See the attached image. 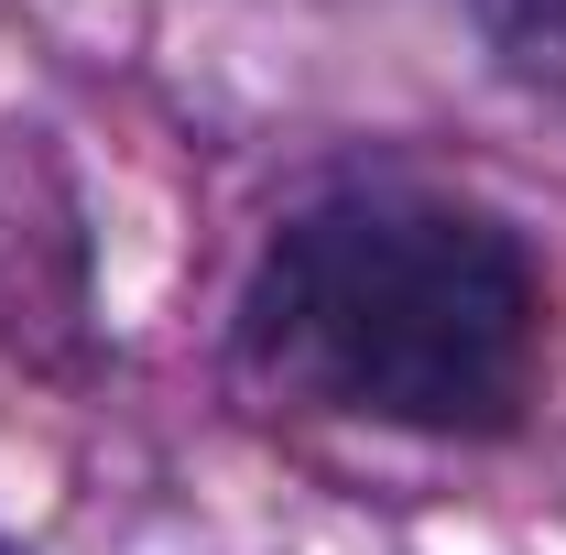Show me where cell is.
Returning <instances> with one entry per match:
<instances>
[{
  "label": "cell",
  "instance_id": "cell-1",
  "mask_svg": "<svg viewBox=\"0 0 566 555\" xmlns=\"http://www.w3.org/2000/svg\"><path fill=\"white\" fill-rule=\"evenodd\" d=\"M240 370L403 436H512L545 381V273L469 197L327 186L240 283Z\"/></svg>",
  "mask_w": 566,
  "mask_h": 555
},
{
  "label": "cell",
  "instance_id": "cell-3",
  "mask_svg": "<svg viewBox=\"0 0 566 555\" xmlns=\"http://www.w3.org/2000/svg\"><path fill=\"white\" fill-rule=\"evenodd\" d=\"M0 555H22V545H0Z\"/></svg>",
  "mask_w": 566,
  "mask_h": 555
},
{
  "label": "cell",
  "instance_id": "cell-2",
  "mask_svg": "<svg viewBox=\"0 0 566 555\" xmlns=\"http://www.w3.org/2000/svg\"><path fill=\"white\" fill-rule=\"evenodd\" d=\"M469 22H480V44L501 55L512 87L566 109V0H469Z\"/></svg>",
  "mask_w": 566,
  "mask_h": 555
}]
</instances>
